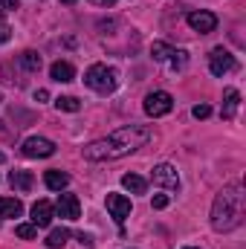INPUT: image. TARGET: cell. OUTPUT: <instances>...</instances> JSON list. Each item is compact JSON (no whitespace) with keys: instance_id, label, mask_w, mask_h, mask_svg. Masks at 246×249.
I'll return each mask as SVG.
<instances>
[{"instance_id":"8fae6325","label":"cell","mask_w":246,"mask_h":249,"mask_svg":"<svg viewBox=\"0 0 246 249\" xmlns=\"http://www.w3.org/2000/svg\"><path fill=\"white\" fill-rule=\"evenodd\" d=\"M53 214H55V209H53L50 200H38V203L32 206V223H35L38 229H47V226L53 223Z\"/></svg>"},{"instance_id":"7c38bea8","label":"cell","mask_w":246,"mask_h":249,"mask_svg":"<svg viewBox=\"0 0 246 249\" xmlns=\"http://www.w3.org/2000/svg\"><path fill=\"white\" fill-rule=\"evenodd\" d=\"M238 105H241V93H238L235 87H229V90L223 93V119H235Z\"/></svg>"},{"instance_id":"8992f818","label":"cell","mask_w":246,"mask_h":249,"mask_svg":"<svg viewBox=\"0 0 246 249\" xmlns=\"http://www.w3.org/2000/svg\"><path fill=\"white\" fill-rule=\"evenodd\" d=\"M23 157H53L55 154V145L50 142V139H44V136H29L26 142H23Z\"/></svg>"},{"instance_id":"ac0fdd59","label":"cell","mask_w":246,"mask_h":249,"mask_svg":"<svg viewBox=\"0 0 246 249\" xmlns=\"http://www.w3.org/2000/svg\"><path fill=\"white\" fill-rule=\"evenodd\" d=\"M67 241H70V229H53L50 238H47V247L50 249H61Z\"/></svg>"},{"instance_id":"484cf974","label":"cell","mask_w":246,"mask_h":249,"mask_svg":"<svg viewBox=\"0 0 246 249\" xmlns=\"http://www.w3.org/2000/svg\"><path fill=\"white\" fill-rule=\"evenodd\" d=\"M47 99H50V93H47V90H38V93H35V102H47Z\"/></svg>"},{"instance_id":"7402d4cb","label":"cell","mask_w":246,"mask_h":249,"mask_svg":"<svg viewBox=\"0 0 246 249\" xmlns=\"http://www.w3.org/2000/svg\"><path fill=\"white\" fill-rule=\"evenodd\" d=\"M20 64H23L26 70H32V72H38V70H41V55L29 50V53H23V55H20Z\"/></svg>"},{"instance_id":"ffe728a7","label":"cell","mask_w":246,"mask_h":249,"mask_svg":"<svg viewBox=\"0 0 246 249\" xmlns=\"http://www.w3.org/2000/svg\"><path fill=\"white\" fill-rule=\"evenodd\" d=\"M171 53H174V50H171L168 44H162V41H154V47H151V55H154L157 61H168Z\"/></svg>"},{"instance_id":"44dd1931","label":"cell","mask_w":246,"mask_h":249,"mask_svg":"<svg viewBox=\"0 0 246 249\" xmlns=\"http://www.w3.org/2000/svg\"><path fill=\"white\" fill-rule=\"evenodd\" d=\"M15 235L23 238V241H32V238L38 235V226H35V223H18V226H15Z\"/></svg>"},{"instance_id":"e0dca14e","label":"cell","mask_w":246,"mask_h":249,"mask_svg":"<svg viewBox=\"0 0 246 249\" xmlns=\"http://www.w3.org/2000/svg\"><path fill=\"white\" fill-rule=\"evenodd\" d=\"M44 183H47V188H53V191H61V188H67L70 177L64 171H47L44 174Z\"/></svg>"},{"instance_id":"6da1fadb","label":"cell","mask_w":246,"mask_h":249,"mask_svg":"<svg viewBox=\"0 0 246 249\" xmlns=\"http://www.w3.org/2000/svg\"><path fill=\"white\" fill-rule=\"evenodd\" d=\"M148 139H151V130H148V127H142V124H127V127L113 130V133L105 136V139L90 142V145L84 148V160H90V162L119 160V157L133 154L136 148H142Z\"/></svg>"},{"instance_id":"d4e9b609","label":"cell","mask_w":246,"mask_h":249,"mask_svg":"<svg viewBox=\"0 0 246 249\" xmlns=\"http://www.w3.org/2000/svg\"><path fill=\"white\" fill-rule=\"evenodd\" d=\"M168 203H171L168 194H157V197H154V209H168Z\"/></svg>"},{"instance_id":"5b68a950","label":"cell","mask_w":246,"mask_h":249,"mask_svg":"<svg viewBox=\"0 0 246 249\" xmlns=\"http://www.w3.org/2000/svg\"><path fill=\"white\" fill-rule=\"evenodd\" d=\"M209 70H211V75L223 78L226 72L235 70V55H232L229 50H223V47H214L211 55H209Z\"/></svg>"},{"instance_id":"3957f363","label":"cell","mask_w":246,"mask_h":249,"mask_svg":"<svg viewBox=\"0 0 246 249\" xmlns=\"http://www.w3.org/2000/svg\"><path fill=\"white\" fill-rule=\"evenodd\" d=\"M84 84L87 87H93L96 93H113L116 87H119V72L113 70V67H107V64H93L87 72H84Z\"/></svg>"},{"instance_id":"277c9868","label":"cell","mask_w":246,"mask_h":249,"mask_svg":"<svg viewBox=\"0 0 246 249\" xmlns=\"http://www.w3.org/2000/svg\"><path fill=\"white\" fill-rule=\"evenodd\" d=\"M171 110H174V96H171V93L157 90V93H148V96H145V113H148V116L159 119V116H165V113H171Z\"/></svg>"},{"instance_id":"f546056e","label":"cell","mask_w":246,"mask_h":249,"mask_svg":"<svg viewBox=\"0 0 246 249\" xmlns=\"http://www.w3.org/2000/svg\"><path fill=\"white\" fill-rule=\"evenodd\" d=\"M185 249H194V247H185Z\"/></svg>"},{"instance_id":"7a4b0ae2","label":"cell","mask_w":246,"mask_h":249,"mask_svg":"<svg viewBox=\"0 0 246 249\" xmlns=\"http://www.w3.org/2000/svg\"><path fill=\"white\" fill-rule=\"evenodd\" d=\"M246 194L241 186H226L211 203V226L217 232H232L244 223Z\"/></svg>"},{"instance_id":"4316f807","label":"cell","mask_w":246,"mask_h":249,"mask_svg":"<svg viewBox=\"0 0 246 249\" xmlns=\"http://www.w3.org/2000/svg\"><path fill=\"white\" fill-rule=\"evenodd\" d=\"M3 9H18V0H0Z\"/></svg>"},{"instance_id":"9a60e30c","label":"cell","mask_w":246,"mask_h":249,"mask_svg":"<svg viewBox=\"0 0 246 249\" xmlns=\"http://www.w3.org/2000/svg\"><path fill=\"white\" fill-rule=\"evenodd\" d=\"M9 183H12V188H18V191H29L35 180H32L29 171H12L9 174Z\"/></svg>"},{"instance_id":"30bf717a","label":"cell","mask_w":246,"mask_h":249,"mask_svg":"<svg viewBox=\"0 0 246 249\" xmlns=\"http://www.w3.org/2000/svg\"><path fill=\"white\" fill-rule=\"evenodd\" d=\"M188 26H191L194 32H200V35H209V32H214L217 18H214L211 12H191V15H188Z\"/></svg>"},{"instance_id":"83f0119b","label":"cell","mask_w":246,"mask_h":249,"mask_svg":"<svg viewBox=\"0 0 246 249\" xmlns=\"http://www.w3.org/2000/svg\"><path fill=\"white\" fill-rule=\"evenodd\" d=\"M90 3H93V6H113L116 0H90Z\"/></svg>"},{"instance_id":"cb8c5ba5","label":"cell","mask_w":246,"mask_h":249,"mask_svg":"<svg viewBox=\"0 0 246 249\" xmlns=\"http://www.w3.org/2000/svg\"><path fill=\"white\" fill-rule=\"evenodd\" d=\"M191 116H194V119H206V116H211V107H209V105H197V107L191 110Z\"/></svg>"},{"instance_id":"ba28073f","label":"cell","mask_w":246,"mask_h":249,"mask_svg":"<svg viewBox=\"0 0 246 249\" xmlns=\"http://www.w3.org/2000/svg\"><path fill=\"white\" fill-rule=\"evenodd\" d=\"M55 212L67 217V220H78L81 217V203L75 194H58V203H55Z\"/></svg>"},{"instance_id":"603a6c76","label":"cell","mask_w":246,"mask_h":249,"mask_svg":"<svg viewBox=\"0 0 246 249\" xmlns=\"http://www.w3.org/2000/svg\"><path fill=\"white\" fill-rule=\"evenodd\" d=\"M185 55H188V53H183V50H174V53H171V67H174V70H180V67L185 64Z\"/></svg>"},{"instance_id":"f1b7e54d","label":"cell","mask_w":246,"mask_h":249,"mask_svg":"<svg viewBox=\"0 0 246 249\" xmlns=\"http://www.w3.org/2000/svg\"><path fill=\"white\" fill-rule=\"evenodd\" d=\"M61 3H67V6H72V3H75V0H61Z\"/></svg>"},{"instance_id":"5bb4252c","label":"cell","mask_w":246,"mask_h":249,"mask_svg":"<svg viewBox=\"0 0 246 249\" xmlns=\"http://www.w3.org/2000/svg\"><path fill=\"white\" fill-rule=\"evenodd\" d=\"M50 75H53V81L67 84V81H72V78H75V70H72V64H70V61H55L53 67H50Z\"/></svg>"},{"instance_id":"d6986e66","label":"cell","mask_w":246,"mask_h":249,"mask_svg":"<svg viewBox=\"0 0 246 249\" xmlns=\"http://www.w3.org/2000/svg\"><path fill=\"white\" fill-rule=\"evenodd\" d=\"M55 107L58 110H67V113H78L81 110V102L75 96H61V99H55Z\"/></svg>"},{"instance_id":"2e32d148","label":"cell","mask_w":246,"mask_h":249,"mask_svg":"<svg viewBox=\"0 0 246 249\" xmlns=\"http://www.w3.org/2000/svg\"><path fill=\"white\" fill-rule=\"evenodd\" d=\"M122 186L127 188L130 194H145L148 183H145V177H139V174H124V177H122Z\"/></svg>"},{"instance_id":"9c48e42d","label":"cell","mask_w":246,"mask_h":249,"mask_svg":"<svg viewBox=\"0 0 246 249\" xmlns=\"http://www.w3.org/2000/svg\"><path fill=\"white\" fill-rule=\"evenodd\" d=\"M107 212L113 214L116 223H124L130 217V200L124 194H107Z\"/></svg>"},{"instance_id":"4fadbf2b","label":"cell","mask_w":246,"mask_h":249,"mask_svg":"<svg viewBox=\"0 0 246 249\" xmlns=\"http://www.w3.org/2000/svg\"><path fill=\"white\" fill-rule=\"evenodd\" d=\"M23 214V203L15 200V197H0V217L12 220V217H20Z\"/></svg>"},{"instance_id":"52a82bcc","label":"cell","mask_w":246,"mask_h":249,"mask_svg":"<svg viewBox=\"0 0 246 249\" xmlns=\"http://www.w3.org/2000/svg\"><path fill=\"white\" fill-rule=\"evenodd\" d=\"M151 180H154L157 186L171 188V191H177V188H180V174H177V168H174V165H168V162L157 165V168H154V174H151Z\"/></svg>"}]
</instances>
